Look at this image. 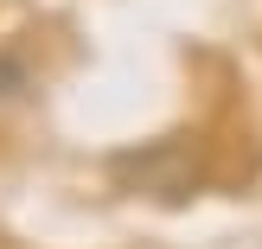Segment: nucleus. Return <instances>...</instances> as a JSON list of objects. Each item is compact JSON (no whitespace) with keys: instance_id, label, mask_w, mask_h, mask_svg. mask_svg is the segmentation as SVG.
I'll return each mask as SVG.
<instances>
[{"instance_id":"1","label":"nucleus","mask_w":262,"mask_h":249,"mask_svg":"<svg viewBox=\"0 0 262 249\" xmlns=\"http://www.w3.org/2000/svg\"><path fill=\"white\" fill-rule=\"evenodd\" d=\"M109 179L135 198H160V205H186L205 186V160L192 147V134H166V141H141V147L115 153Z\"/></svg>"}]
</instances>
